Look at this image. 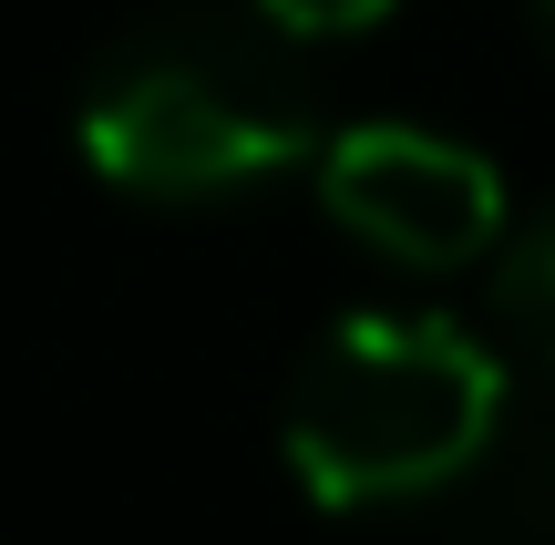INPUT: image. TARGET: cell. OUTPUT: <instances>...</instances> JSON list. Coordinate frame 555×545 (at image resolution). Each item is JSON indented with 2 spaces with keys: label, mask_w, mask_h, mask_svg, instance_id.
Masks as SVG:
<instances>
[{
  "label": "cell",
  "mask_w": 555,
  "mask_h": 545,
  "mask_svg": "<svg viewBox=\"0 0 555 545\" xmlns=\"http://www.w3.org/2000/svg\"><path fill=\"white\" fill-rule=\"evenodd\" d=\"M309 41H288L247 0L227 11H155L82 62L73 144L134 206H227L298 176L319 155Z\"/></svg>",
  "instance_id": "obj_1"
},
{
  "label": "cell",
  "mask_w": 555,
  "mask_h": 545,
  "mask_svg": "<svg viewBox=\"0 0 555 545\" xmlns=\"http://www.w3.org/2000/svg\"><path fill=\"white\" fill-rule=\"evenodd\" d=\"M504 361L442 309H350L309 340L278 402V453L330 515H380L463 484L515 423Z\"/></svg>",
  "instance_id": "obj_2"
},
{
  "label": "cell",
  "mask_w": 555,
  "mask_h": 545,
  "mask_svg": "<svg viewBox=\"0 0 555 545\" xmlns=\"http://www.w3.org/2000/svg\"><path fill=\"white\" fill-rule=\"evenodd\" d=\"M309 185L330 206L339 237H360L380 268H412V278H453V268H483L515 217L504 196V165L483 144L442 134V124H339L319 134Z\"/></svg>",
  "instance_id": "obj_3"
},
{
  "label": "cell",
  "mask_w": 555,
  "mask_h": 545,
  "mask_svg": "<svg viewBox=\"0 0 555 545\" xmlns=\"http://www.w3.org/2000/svg\"><path fill=\"white\" fill-rule=\"evenodd\" d=\"M504 443H515V505H525V525L555 535V391L525 423H504Z\"/></svg>",
  "instance_id": "obj_4"
},
{
  "label": "cell",
  "mask_w": 555,
  "mask_h": 545,
  "mask_svg": "<svg viewBox=\"0 0 555 545\" xmlns=\"http://www.w3.org/2000/svg\"><path fill=\"white\" fill-rule=\"evenodd\" d=\"M247 11H258V21H278V31H288V41H309V52H319V41L380 31V21H391L401 0H247Z\"/></svg>",
  "instance_id": "obj_5"
},
{
  "label": "cell",
  "mask_w": 555,
  "mask_h": 545,
  "mask_svg": "<svg viewBox=\"0 0 555 545\" xmlns=\"http://www.w3.org/2000/svg\"><path fill=\"white\" fill-rule=\"evenodd\" d=\"M525 31H535V52H545V73H555V0H525Z\"/></svg>",
  "instance_id": "obj_6"
},
{
  "label": "cell",
  "mask_w": 555,
  "mask_h": 545,
  "mask_svg": "<svg viewBox=\"0 0 555 545\" xmlns=\"http://www.w3.org/2000/svg\"><path fill=\"white\" fill-rule=\"evenodd\" d=\"M535 350H545V381H555V329H535Z\"/></svg>",
  "instance_id": "obj_7"
}]
</instances>
